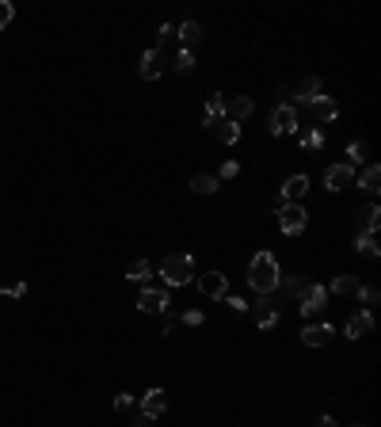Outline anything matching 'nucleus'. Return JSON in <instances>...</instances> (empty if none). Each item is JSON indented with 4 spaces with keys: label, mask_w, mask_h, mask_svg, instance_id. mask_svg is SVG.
Listing matches in <instances>:
<instances>
[{
    "label": "nucleus",
    "mask_w": 381,
    "mask_h": 427,
    "mask_svg": "<svg viewBox=\"0 0 381 427\" xmlns=\"http://www.w3.org/2000/svg\"><path fill=\"white\" fill-rule=\"evenodd\" d=\"M279 279H282L279 260H274L271 252H256L252 263H248V286H252L259 297H271L274 290H279Z\"/></svg>",
    "instance_id": "f257e3e1"
},
{
    "label": "nucleus",
    "mask_w": 381,
    "mask_h": 427,
    "mask_svg": "<svg viewBox=\"0 0 381 427\" xmlns=\"http://www.w3.org/2000/svg\"><path fill=\"white\" fill-rule=\"evenodd\" d=\"M160 279H164L168 286L194 283V260H191V256H168V260L160 263Z\"/></svg>",
    "instance_id": "f03ea898"
},
{
    "label": "nucleus",
    "mask_w": 381,
    "mask_h": 427,
    "mask_svg": "<svg viewBox=\"0 0 381 427\" xmlns=\"http://www.w3.org/2000/svg\"><path fill=\"white\" fill-rule=\"evenodd\" d=\"M297 309H302V317H317V313L324 309V302H328V290H324L320 283H309L305 279L302 290H297Z\"/></svg>",
    "instance_id": "7ed1b4c3"
},
{
    "label": "nucleus",
    "mask_w": 381,
    "mask_h": 427,
    "mask_svg": "<svg viewBox=\"0 0 381 427\" xmlns=\"http://www.w3.org/2000/svg\"><path fill=\"white\" fill-rule=\"evenodd\" d=\"M305 225H309V210H305L302 203H282V210H279V229L286 233V237H297Z\"/></svg>",
    "instance_id": "20e7f679"
},
{
    "label": "nucleus",
    "mask_w": 381,
    "mask_h": 427,
    "mask_svg": "<svg viewBox=\"0 0 381 427\" xmlns=\"http://www.w3.org/2000/svg\"><path fill=\"white\" fill-rule=\"evenodd\" d=\"M302 130V123H297V107L294 103H279V107L271 111V134H297Z\"/></svg>",
    "instance_id": "39448f33"
},
{
    "label": "nucleus",
    "mask_w": 381,
    "mask_h": 427,
    "mask_svg": "<svg viewBox=\"0 0 381 427\" xmlns=\"http://www.w3.org/2000/svg\"><path fill=\"white\" fill-rule=\"evenodd\" d=\"M199 294L210 297V302H221L229 294V279L221 271H206V275H199Z\"/></svg>",
    "instance_id": "423d86ee"
},
{
    "label": "nucleus",
    "mask_w": 381,
    "mask_h": 427,
    "mask_svg": "<svg viewBox=\"0 0 381 427\" xmlns=\"http://www.w3.org/2000/svg\"><path fill=\"white\" fill-rule=\"evenodd\" d=\"M168 65H172V61H168V54H164V50H157V46L141 54V77H145V80H157V77H164V72H168Z\"/></svg>",
    "instance_id": "0eeeda50"
},
{
    "label": "nucleus",
    "mask_w": 381,
    "mask_h": 427,
    "mask_svg": "<svg viewBox=\"0 0 381 427\" xmlns=\"http://www.w3.org/2000/svg\"><path fill=\"white\" fill-rule=\"evenodd\" d=\"M347 183H355V168L351 164H328L324 168V187L328 191H343Z\"/></svg>",
    "instance_id": "6e6552de"
},
{
    "label": "nucleus",
    "mask_w": 381,
    "mask_h": 427,
    "mask_svg": "<svg viewBox=\"0 0 381 427\" xmlns=\"http://www.w3.org/2000/svg\"><path fill=\"white\" fill-rule=\"evenodd\" d=\"M137 309H141V313H164L168 309V290L145 286L141 297H137Z\"/></svg>",
    "instance_id": "1a4fd4ad"
},
{
    "label": "nucleus",
    "mask_w": 381,
    "mask_h": 427,
    "mask_svg": "<svg viewBox=\"0 0 381 427\" xmlns=\"http://www.w3.org/2000/svg\"><path fill=\"white\" fill-rule=\"evenodd\" d=\"M252 111H256V103L252 100H248V95H237V100H225V118H229V123H244V118L248 115H252Z\"/></svg>",
    "instance_id": "9d476101"
},
{
    "label": "nucleus",
    "mask_w": 381,
    "mask_h": 427,
    "mask_svg": "<svg viewBox=\"0 0 381 427\" xmlns=\"http://www.w3.org/2000/svg\"><path fill=\"white\" fill-rule=\"evenodd\" d=\"M164 408H168L164 389H149V393L141 397V416H145V420H157V416H164Z\"/></svg>",
    "instance_id": "9b49d317"
},
{
    "label": "nucleus",
    "mask_w": 381,
    "mask_h": 427,
    "mask_svg": "<svg viewBox=\"0 0 381 427\" xmlns=\"http://www.w3.org/2000/svg\"><path fill=\"white\" fill-rule=\"evenodd\" d=\"M305 191H309V176H305V172H297V176H290V180L282 183V191H279V195H282V203H297V199H302Z\"/></svg>",
    "instance_id": "f8f14e48"
},
{
    "label": "nucleus",
    "mask_w": 381,
    "mask_h": 427,
    "mask_svg": "<svg viewBox=\"0 0 381 427\" xmlns=\"http://www.w3.org/2000/svg\"><path fill=\"white\" fill-rule=\"evenodd\" d=\"M366 332H374V313L362 309V313H355V317L347 320V336H351V340H362Z\"/></svg>",
    "instance_id": "ddd939ff"
},
{
    "label": "nucleus",
    "mask_w": 381,
    "mask_h": 427,
    "mask_svg": "<svg viewBox=\"0 0 381 427\" xmlns=\"http://www.w3.org/2000/svg\"><path fill=\"white\" fill-rule=\"evenodd\" d=\"M317 95H324L317 77H302V80H297V88H294V100H297V103H313Z\"/></svg>",
    "instance_id": "4468645a"
},
{
    "label": "nucleus",
    "mask_w": 381,
    "mask_h": 427,
    "mask_svg": "<svg viewBox=\"0 0 381 427\" xmlns=\"http://www.w3.org/2000/svg\"><path fill=\"white\" fill-rule=\"evenodd\" d=\"M332 340V325H309L302 332V343L305 348H324V343Z\"/></svg>",
    "instance_id": "2eb2a0df"
},
{
    "label": "nucleus",
    "mask_w": 381,
    "mask_h": 427,
    "mask_svg": "<svg viewBox=\"0 0 381 427\" xmlns=\"http://www.w3.org/2000/svg\"><path fill=\"white\" fill-rule=\"evenodd\" d=\"M252 313H256V325L259 328H274V325H279V313H274V305L267 302V297H259V302L252 305Z\"/></svg>",
    "instance_id": "dca6fc26"
},
{
    "label": "nucleus",
    "mask_w": 381,
    "mask_h": 427,
    "mask_svg": "<svg viewBox=\"0 0 381 427\" xmlns=\"http://www.w3.org/2000/svg\"><path fill=\"white\" fill-rule=\"evenodd\" d=\"M359 279H355V275H336V279H332V294H336V297H355V294H359Z\"/></svg>",
    "instance_id": "f3484780"
},
{
    "label": "nucleus",
    "mask_w": 381,
    "mask_h": 427,
    "mask_svg": "<svg viewBox=\"0 0 381 427\" xmlns=\"http://www.w3.org/2000/svg\"><path fill=\"white\" fill-rule=\"evenodd\" d=\"M309 107H313V115H317V123H332V118L339 115L336 100H328V95H317V100H313Z\"/></svg>",
    "instance_id": "a211bd4d"
},
{
    "label": "nucleus",
    "mask_w": 381,
    "mask_h": 427,
    "mask_svg": "<svg viewBox=\"0 0 381 427\" xmlns=\"http://www.w3.org/2000/svg\"><path fill=\"white\" fill-rule=\"evenodd\" d=\"M225 118V95L221 92H210L206 100V126H217Z\"/></svg>",
    "instance_id": "6ab92c4d"
},
{
    "label": "nucleus",
    "mask_w": 381,
    "mask_h": 427,
    "mask_svg": "<svg viewBox=\"0 0 381 427\" xmlns=\"http://www.w3.org/2000/svg\"><path fill=\"white\" fill-rule=\"evenodd\" d=\"M359 187L366 191V195H378V191H381V168H378V164H366V168H362Z\"/></svg>",
    "instance_id": "aec40b11"
},
{
    "label": "nucleus",
    "mask_w": 381,
    "mask_h": 427,
    "mask_svg": "<svg viewBox=\"0 0 381 427\" xmlns=\"http://www.w3.org/2000/svg\"><path fill=\"white\" fill-rule=\"evenodd\" d=\"M126 279H130V283H149V279H153V263L149 260H134V263H130V267H126Z\"/></svg>",
    "instance_id": "412c9836"
},
{
    "label": "nucleus",
    "mask_w": 381,
    "mask_h": 427,
    "mask_svg": "<svg viewBox=\"0 0 381 427\" xmlns=\"http://www.w3.org/2000/svg\"><path fill=\"white\" fill-rule=\"evenodd\" d=\"M214 130H217V141H225V145H237V141H240V126L229 123V118H221Z\"/></svg>",
    "instance_id": "4be33fe9"
},
{
    "label": "nucleus",
    "mask_w": 381,
    "mask_h": 427,
    "mask_svg": "<svg viewBox=\"0 0 381 427\" xmlns=\"http://www.w3.org/2000/svg\"><path fill=\"white\" fill-rule=\"evenodd\" d=\"M191 191H194V195H214V191H217V176H191Z\"/></svg>",
    "instance_id": "5701e85b"
},
{
    "label": "nucleus",
    "mask_w": 381,
    "mask_h": 427,
    "mask_svg": "<svg viewBox=\"0 0 381 427\" xmlns=\"http://www.w3.org/2000/svg\"><path fill=\"white\" fill-rule=\"evenodd\" d=\"M355 248H359L362 256H370V260H378L381 256V248H378V240L370 237V233H359V237H355Z\"/></svg>",
    "instance_id": "b1692460"
},
{
    "label": "nucleus",
    "mask_w": 381,
    "mask_h": 427,
    "mask_svg": "<svg viewBox=\"0 0 381 427\" xmlns=\"http://www.w3.org/2000/svg\"><path fill=\"white\" fill-rule=\"evenodd\" d=\"M176 38H183V42H199L202 38V27L194 20H183L180 27H176Z\"/></svg>",
    "instance_id": "393cba45"
},
{
    "label": "nucleus",
    "mask_w": 381,
    "mask_h": 427,
    "mask_svg": "<svg viewBox=\"0 0 381 427\" xmlns=\"http://www.w3.org/2000/svg\"><path fill=\"white\" fill-rule=\"evenodd\" d=\"M362 160H366V145H362V141H351V145H347V164H362Z\"/></svg>",
    "instance_id": "a878e982"
},
{
    "label": "nucleus",
    "mask_w": 381,
    "mask_h": 427,
    "mask_svg": "<svg viewBox=\"0 0 381 427\" xmlns=\"http://www.w3.org/2000/svg\"><path fill=\"white\" fill-rule=\"evenodd\" d=\"M302 145H305L309 153H317L320 145H324V134H320V130H302Z\"/></svg>",
    "instance_id": "bb28decb"
},
{
    "label": "nucleus",
    "mask_w": 381,
    "mask_h": 427,
    "mask_svg": "<svg viewBox=\"0 0 381 427\" xmlns=\"http://www.w3.org/2000/svg\"><path fill=\"white\" fill-rule=\"evenodd\" d=\"M362 214H366V233H370V237H374V233L381 229V210H378V206H366V210H362Z\"/></svg>",
    "instance_id": "cd10ccee"
},
{
    "label": "nucleus",
    "mask_w": 381,
    "mask_h": 427,
    "mask_svg": "<svg viewBox=\"0 0 381 427\" xmlns=\"http://www.w3.org/2000/svg\"><path fill=\"white\" fill-rule=\"evenodd\" d=\"M302 283H305V275H282V279H279V286L286 290V294H297V290H302Z\"/></svg>",
    "instance_id": "c85d7f7f"
},
{
    "label": "nucleus",
    "mask_w": 381,
    "mask_h": 427,
    "mask_svg": "<svg viewBox=\"0 0 381 427\" xmlns=\"http://www.w3.org/2000/svg\"><path fill=\"white\" fill-rule=\"evenodd\" d=\"M172 65L180 69V72H187V69H194V54H191V50H180V54H176V61H172Z\"/></svg>",
    "instance_id": "c756f323"
},
{
    "label": "nucleus",
    "mask_w": 381,
    "mask_h": 427,
    "mask_svg": "<svg viewBox=\"0 0 381 427\" xmlns=\"http://www.w3.org/2000/svg\"><path fill=\"white\" fill-rule=\"evenodd\" d=\"M157 38H160V42H157V50H164V46H168V42H172V38H176V27H172V23H160Z\"/></svg>",
    "instance_id": "7c9ffc66"
},
{
    "label": "nucleus",
    "mask_w": 381,
    "mask_h": 427,
    "mask_svg": "<svg viewBox=\"0 0 381 427\" xmlns=\"http://www.w3.org/2000/svg\"><path fill=\"white\" fill-rule=\"evenodd\" d=\"M12 15H15V8L8 4V0H0V31H4L8 23H12Z\"/></svg>",
    "instance_id": "2f4dec72"
},
{
    "label": "nucleus",
    "mask_w": 381,
    "mask_h": 427,
    "mask_svg": "<svg viewBox=\"0 0 381 427\" xmlns=\"http://www.w3.org/2000/svg\"><path fill=\"white\" fill-rule=\"evenodd\" d=\"M359 297H362V302H366V305H374L381 294H378V286H359Z\"/></svg>",
    "instance_id": "473e14b6"
},
{
    "label": "nucleus",
    "mask_w": 381,
    "mask_h": 427,
    "mask_svg": "<svg viewBox=\"0 0 381 427\" xmlns=\"http://www.w3.org/2000/svg\"><path fill=\"white\" fill-rule=\"evenodd\" d=\"M221 302L229 305V309H237V313H240V309H248V302H244V297H237V294H225Z\"/></svg>",
    "instance_id": "72a5a7b5"
},
{
    "label": "nucleus",
    "mask_w": 381,
    "mask_h": 427,
    "mask_svg": "<svg viewBox=\"0 0 381 427\" xmlns=\"http://www.w3.org/2000/svg\"><path fill=\"white\" fill-rule=\"evenodd\" d=\"M237 172H240V164H237V160H225V164H221V180H233Z\"/></svg>",
    "instance_id": "f704fd0d"
},
{
    "label": "nucleus",
    "mask_w": 381,
    "mask_h": 427,
    "mask_svg": "<svg viewBox=\"0 0 381 427\" xmlns=\"http://www.w3.org/2000/svg\"><path fill=\"white\" fill-rule=\"evenodd\" d=\"M115 408L123 412V408H134V393H118L115 397Z\"/></svg>",
    "instance_id": "c9c22d12"
},
{
    "label": "nucleus",
    "mask_w": 381,
    "mask_h": 427,
    "mask_svg": "<svg viewBox=\"0 0 381 427\" xmlns=\"http://www.w3.org/2000/svg\"><path fill=\"white\" fill-rule=\"evenodd\" d=\"M183 325H191V328L202 325V313H199V309H187V313H183Z\"/></svg>",
    "instance_id": "e433bc0d"
},
{
    "label": "nucleus",
    "mask_w": 381,
    "mask_h": 427,
    "mask_svg": "<svg viewBox=\"0 0 381 427\" xmlns=\"http://www.w3.org/2000/svg\"><path fill=\"white\" fill-rule=\"evenodd\" d=\"M172 328H176V317H172V313H164V317H160V332H172Z\"/></svg>",
    "instance_id": "4c0bfd02"
},
{
    "label": "nucleus",
    "mask_w": 381,
    "mask_h": 427,
    "mask_svg": "<svg viewBox=\"0 0 381 427\" xmlns=\"http://www.w3.org/2000/svg\"><path fill=\"white\" fill-rule=\"evenodd\" d=\"M317 427H339V424L332 420V416H320V424H317Z\"/></svg>",
    "instance_id": "58836bf2"
},
{
    "label": "nucleus",
    "mask_w": 381,
    "mask_h": 427,
    "mask_svg": "<svg viewBox=\"0 0 381 427\" xmlns=\"http://www.w3.org/2000/svg\"><path fill=\"white\" fill-rule=\"evenodd\" d=\"M0 297H8V290H0Z\"/></svg>",
    "instance_id": "ea45409f"
},
{
    "label": "nucleus",
    "mask_w": 381,
    "mask_h": 427,
    "mask_svg": "<svg viewBox=\"0 0 381 427\" xmlns=\"http://www.w3.org/2000/svg\"><path fill=\"white\" fill-rule=\"evenodd\" d=\"M355 427H366V424H355Z\"/></svg>",
    "instance_id": "a19ab883"
}]
</instances>
